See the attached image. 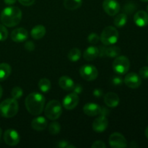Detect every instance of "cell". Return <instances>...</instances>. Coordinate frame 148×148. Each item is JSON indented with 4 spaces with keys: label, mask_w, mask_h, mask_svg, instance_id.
<instances>
[{
    "label": "cell",
    "mask_w": 148,
    "mask_h": 148,
    "mask_svg": "<svg viewBox=\"0 0 148 148\" xmlns=\"http://www.w3.org/2000/svg\"><path fill=\"white\" fill-rule=\"evenodd\" d=\"M59 85L64 90L70 91L73 88L75 85V82L72 80V78L68 76H62L59 79Z\"/></svg>",
    "instance_id": "obj_19"
},
{
    "label": "cell",
    "mask_w": 148,
    "mask_h": 148,
    "mask_svg": "<svg viewBox=\"0 0 148 148\" xmlns=\"http://www.w3.org/2000/svg\"><path fill=\"white\" fill-rule=\"evenodd\" d=\"M11 95L12 96L13 98H14L15 100L19 99V98H21L23 95V91L22 88H20V87H14L12 90Z\"/></svg>",
    "instance_id": "obj_29"
},
{
    "label": "cell",
    "mask_w": 148,
    "mask_h": 148,
    "mask_svg": "<svg viewBox=\"0 0 148 148\" xmlns=\"http://www.w3.org/2000/svg\"><path fill=\"white\" fill-rule=\"evenodd\" d=\"M145 136H146V137H147V140H148V126H147V128H146V130H145Z\"/></svg>",
    "instance_id": "obj_44"
},
{
    "label": "cell",
    "mask_w": 148,
    "mask_h": 148,
    "mask_svg": "<svg viewBox=\"0 0 148 148\" xmlns=\"http://www.w3.org/2000/svg\"><path fill=\"white\" fill-rule=\"evenodd\" d=\"M91 147L92 148H106V145L105 143L103 141H95L94 142L93 144L91 145Z\"/></svg>",
    "instance_id": "obj_36"
},
{
    "label": "cell",
    "mask_w": 148,
    "mask_h": 148,
    "mask_svg": "<svg viewBox=\"0 0 148 148\" xmlns=\"http://www.w3.org/2000/svg\"><path fill=\"white\" fill-rule=\"evenodd\" d=\"M19 106L17 100L7 98L0 103V116L4 118H12L18 112Z\"/></svg>",
    "instance_id": "obj_3"
},
{
    "label": "cell",
    "mask_w": 148,
    "mask_h": 148,
    "mask_svg": "<svg viewBox=\"0 0 148 148\" xmlns=\"http://www.w3.org/2000/svg\"><path fill=\"white\" fill-rule=\"evenodd\" d=\"M23 13L17 7L10 6L3 10L1 14V21L4 26L14 27L17 25L22 20Z\"/></svg>",
    "instance_id": "obj_2"
},
{
    "label": "cell",
    "mask_w": 148,
    "mask_h": 148,
    "mask_svg": "<svg viewBox=\"0 0 148 148\" xmlns=\"http://www.w3.org/2000/svg\"><path fill=\"white\" fill-rule=\"evenodd\" d=\"M35 1L36 0H18L19 2L23 6H26V7H28V6H31L34 4Z\"/></svg>",
    "instance_id": "obj_40"
},
{
    "label": "cell",
    "mask_w": 148,
    "mask_h": 148,
    "mask_svg": "<svg viewBox=\"0 0 148 148\" xmlns=\"http://www.w3.org/2000/svg\"><path fill=\"white\" fill-rule=\"evenodd\" d=\"M124 82V79L121 77L119 76H116L112 78V84L115 86H119L121 85Z\"/></svg>",
    "instance_id": "obj_35"
},
{
    "label": "cell",
    "mask_w": 148,
    "mask_h": 148,
    "mask_svg": "<svg viewBox=\"0 0 148 148\" xmlns=\"http://www.w3.org/2000/svg\"><path fill=\"white\" fill-rule=\"evenodd\" d=\"M38 88L40 90L43 92H48L51 88V81L47 78H42L38 82Z\"/></svg>",
    "instance_id": "obj_24"
},
{
    "label": "cell",
    "mask_w": 148,
    "mask_h": 148,
    "mask_svg": "<svg viewBox=\"0 0 148 148\" xmlns=\"http://www.w3.org/2000/svg\"><path fill=\"white\" fill-rule=\"evenodd\" d=\"M104 102L109 108H115L119 104V97L116 93L111 92H108L104 96Z\"/></svg>",
    "instance_id": "obj_17"
},
{
    "label": "cell",
    "mask_w": 148,
    "mask_h": 148,
    "mask_svg": "<svg viewBox=\"0 0 148 148\" xmlns=\"http://www.w3.org/2000/svg\"><path fill=\"white\" fill-rule=\"evenodd\" d=\"M46 98L39 92H32L25 98V107L30 114L38 116L42 113L44 108Z\"/></svg>",
    "instance_id": "obj_1"
},
{
    "label": "cell",
    "mask_w": 148,
    "mask_h": 148,
    "mask_svg": "<svg viewBox=\"0 0 148 148\" xmlns=\"http://www.w3.org/2000/svg\"><path fill=\"white\" fill-rule=\"evenodd\" d=\"M68 59L69 61L72 62H76L80 59L81 57V51L79 49H77V48H74V49H71L68 53L67 56Z\"/></svg>",
    "instance_id": "obj_27"
},
{
    "label": "cell",
    "mask_w": 148,
    "mask_h": 148,
    "mask_svg": "<svg viewBox=\"0 0 148 148\" xmlns=\"http://www.w3.org/2000/svg\"><path fill=\"white\" fill-rule=\"evenodd\" d=\"M82 90H83V88H82V86L80 84H77V85L75 84L72 90H73V92H75V93L78 95V94L81 93L82 92Z\"/></svg>",
    "instance_id": "obj_37"
},
{
    "label": "cell",
    "mask_w": 148,
    "mask_h": 148,
    "mask_svg": "<svg viewBox=\"0 0 148 148\" xmlns=\"http://www.w3.org/2000/svg\"><path fill=\"white\" fill-rule=\"evenodd\" d=\"M62 114V106L59 101L52 100L49 101L45 108V115L49 119L56 120Z\"/></svg>",
    "instance_id": "obj_5"
},
{
    "label": "cell",
    "mask_w": 148,
    "mask_h": 148,
    "mask_svg": "<svg viewBox=\"0 0 148 148\" xmlns=\"http://www.w3.org/2000/svg\"><path fill=\"white\" fill-rule=\"evenodd\" d=\"M147 12H148V5H147Z\"/></svg>",
    "instance_id": "obj_47"
},
{
    "label": "cell",
    "mask_w": 148,
    "mask_h": 148,
    "mask_svg": "<svg viewBox=\"0 0 148 148\" xmlns=\"http://www.w3.org/2000/svg\"><path fill=\"white\" fill-rule=\"evenodd\" d=\"M101 107L99 105L93 103H88L83 107V111L86 115L90 116H95L100 115Z\"/></svg>",
    "instance_id": "obj_16"
},
{
    "label": "cell",
    "mask_w": 148,
    "mask_h": 148,
    "mask_svg": "<svg viewBox=\"0 0 148 148\" xmlns=\"http://www.w3.org/2000/svg\"><path fill=\"white\" fill-rule=\"evenodd\" d=\"M58 147H60V148H74V147H76L75 145H70L69 143L68 142L64 141V140H62V141H60L58 143V144L56 145Z\"/></svg>",
    "instance_id": "obj_33"
},
{
    "label": "cell",
    "mask_w": 148,
    "mask_h": 148,
    "mask_svg": "<svg viewBox=\"0 0 148 148\" xmlns=\"http://www.w3.org/2000/svg\"><path fill=\"white\" fill-rule=\"evenodd\" d=\"M108 126V119L106 116L101 115L98 118L95 119L92 123V129L95 132H103Z\"/></svg>",
    "instance_id": "obj_12"
},
{
    "label": "cell",
    "mask_w": 148,
    "mask_h": 148,
    "mask_svg": "<svg viewBox=\"0 0 148 148\" xmlns=\"http://www.w3.org/2000/svg\"><path fill=\"white\" fill-rule=\"evenodd\" d=\"M142 1H144V2H147V1H148V0H141Z\"/></svg>",
    "instance_id": "obj_46"
},
{
    "label": "cell",
    "mask_w": 148,
    "mask_h": 148,
    "mask_svg": "<svg viewBox=\"0 0 148 148\" xmlns=\"http://www.w3.org/2000/svg\"><path fill=\"white\" fill-rule=\"evenodd\" d=\"M103 8L108 15L114 16L119 12L120 4L116 0H104Z\"/></svg>",
    "instance_id": "obj_9"
},
{
    "label": "cell",
    "mask_w": 148,
    "mask_h": 148,
    "mask_svg": "<svg viewBox=\"0 0 148 148\" xmlns=\"http://www.w3.org/2000/svg\"><path fill=\"white\" fill-rule=\"evenodd\" d=\"M134 22L138 27H143L148 25V13L143 10H140L134 16Z\"/></svg>",
    "instance_id": "obj_15"
},
{
    "label": "cell",
    "mask_w": 148,
    "mask_h": 148,
    "mask_svg": "<svg viewBox=\"0 0 148 148\" xmlns=\"http://www.w3.org/2000/svg\"><path fill=\"white\" fill-rule=\"evenodd\" d=\"M88 40L91 44H96L100 40V37L98 34L95 33H92L88 36Z\"/></svg>",
    "instance_id": "obj_31"
},
{
    "label": "cell",
    "mask_w": 148,
    "mask_h": 148,
    "mask_svg": "<svg viewBox=\"0 0 148 148\" xmlns=\"http://www.w3.org/2000/svg\"><path fill=\"white\" fill-rule=\"evenodd\" d=\"M61 130V126L59 122L55 121V122H52L51 124L49 125V133L51 134H57L60 132Z\"/></svg>",
    "instance_id": "obj_28"
},
{
    "label": "cell",
    "mask_w": 148,
    "mask_h": 148,
    "mask_svg": "<svg viewBox=\"0 0 148 148\" xmlns=\"http://www.w3.org/2000/svg\"><path fill=\"white\" fill-rule=\"evenodd\" d=\"M81 77L85 80L93 81L98 77V72L95 66L90 64L83 65L79 69Z\"/></svg>",
    "instance_id": "obj_7"
},
{
    "label": "cell",
    "mask_w": 148,
    "mask_h": 148,
    "mask_svg": "<svg viewBox=\"0 0 148 148\" xmlns=\"http://www.w3.org/2000/svg\"><path fill=\"white\" fill-rule=\"evenodd\" d=\"M1 133H2V130H1V129L0 128V138H1Z\"/></svg>",
    "instance_id": "obj_45"
},
{
    "label": "cell",
    "mask_w": 148,
    "mask_h": 148,
    "mask_svg": "<svg viewBox=\"0 0 148 148\" xmlns=\"http://www.w3.org/2000/svg\"><path fill=\"white\" fill-rule=\"evenodd\" d=\"M93 95L95 98H101L103 95V91L101 88H95L93 91Z\"/></svg>",
    "instance_id": "obj_39"
},
{
    "label": "cell",
    "mask_w": 148,
    "mask_h": 148,
    "mask_svg": "<svg viewBox=\"0 0 148 148\" xmlns=\"http://www.w3.org/2000/svg\"><path fill=\"white\" fill-rule=\"evenodd\" d=\"M98 50H99V54H98V56H101V57L106 56V47L101 46L100 48H98Z\"/></svg>",
    "instance_id": "obj_41"
},
{
    "label": "cell",
    "mask_w": 148,
    "mask_h": 148,
    "mask_svg": "<svg viewBox=\"0 0 148 148\" xmlns=\"http://www.w3.org/2000/svg\"><path fill=\"white\" fill-rule=\"evenodd\" d=\"M99 54V50L96 46H89L86 50L84 51L83 57L87 61H92L96 59Z\"/></svg>",
    "instance_id": "obj_20"
},
{
    "label": "cell",
    "mask_w": 148,
    "mask_h": 148,
    "mask_svg": "<svg viewBox=\"0 0 148 148\" xmlns=\"http://www.w3.org/2000/svg\"><path fill=\"white\" fill-rule=\"evenodd\" d=\"M113 70L118 75L127 73L130 67V62L127 56H119L116 57L112 64Z\"/></svg>",
    "instance_id": "obj_6"
},
{
    "label": "cell",
    "mask_w": 148,
    "mask_h": 148,
    "mask_svg": "<svg viewBox=\"0 0 148 148\" xmlns=\"http://www.w3.org/2000/svg\"><path fill=\"white\" fill-rule=\"evenodd\" d=\"M79 103V96L75 92L68 94L63 100V106L67 110H72Z\"/></svg>",
    "instance_id": "obj_13"
},
{
    "label": "cell",
    "mask_w": 148,
    "mask_h": 148,
    "mask_svg": "<svg viewBox=\"0 0 148 148\" xmlns=\"http://www.w3.org/2000/svg\"><path fill=\"white\" fill-rule=\"evenodd\" d=\"M124 82L127 87L132 88V89H135V88H139L141 85L142 79L140 75L134 73V72H131V73H128L126 75Z\"/></svg>",
    "instance_id": "obj_11"
},
{
    "label": "cell",
    "mask_w": 148,
    "mask_h": 148,
    "mask_svg": "<svg viewBox=\"0 0 148 148\" xmlns=\"http://www.w3.org/2000/svg\"><path fill=\"white\" fill-rule=\"evenodd\" d=\"M82 0H64V6L66 10H75L82 6Z\"/></svg>",
    "instance_id": "obj_23"
},
{
    "label": "cell",
    "mask_w": 148,
    "mask_h": 148,
    "mask_svg": "<svg viewBox=\"0 0 148 148\" xmlns=\"http://www.w3.org/2000/svg\"><path fill=\"white\" fill-rule=\"evenodd\" d=\"M12 72L10 65L7 63L0 64V82L4 81L10 77Z\"/></svg>",
    "instance_id": "obj_22"
},
{
    "label": "cell",
    "mask_w": 148,
    "mask_h": 148,
    "mask_svg": "<svg viewBox=\"0 0 148 148\" xmlns=\"http://www.w3.org/2000/svg\"><path fill=\"white\" fill-rule=\"evenodd\" d=\"M136 6L133 3H127L124 6V12L127 13H132L135 10Z\"/></svg>",
    "instance_id": "obj_34"
},
{
    "label": "cell",
    "mask_w": 148,
    "mask_h": 148,
    "mask_svg": "<svg viewBox=\"0 0 148 148\" xmlns=\"http://www.w3.org/2000/svg\"><path fill=\"white\" fill-rule=\"evenodd\" d=\"M2 93H3V90H2V88H1V86L0 85V98H1V95H2Z\"/></svg>",
    "instance_id": "obj_43"
},
{
    "label": "cell",
    "mask_w": 148,
    "mask_h": 148,
    "mask_svg": "<svg viewBox=\"0 0 148 148\" xmlns=\"http://www.w3.org/2000/svg\"><path fill=\"white\" fill-rule=\"evenodd\" d=\"M147 60H148V56H147Z\"/></svg>",
    "instance_id": "obj_48"
},
{
    "label": "cell",
    "mask_w": 148,
    "mask_h": 148,
    "mask_svg": "<svg viewBox=\"0 0 148 148\" xmlns=\"http://www.w3.org/2000/svg\"><path fill=\"white\" fill-rule=\"evenodd\" d=\"M47 120L43 116H38L35 118L31 122V127L36 131H43L47 127Z\"/></svg>",
    "instance_id": "obj_18"
},
{
    "label": "cell",
    "mask_w": 148,
    "mask_h": 148,
    "mask_svg": "<svg viewBox=\"0 0 148 148\" xmlns=\"http://www.w3.org/2000/svg\"><path fill=\"white\" fill-rule=\"evenodd\" d=\"M108 142L111 147L113 148H124L127 146V142L125 137L118 132L111 134Z\"/></svg>",
    "instance_id": "obj_8"
},
{
    "label": "cell",
    "mask_w": 148,
    "mask_h": 148,
    "mask_svg": "<svg viewBox=\"0 0 148 148\" xmlns=\"http://www.w3.org/2000/svg\"><path fill=\"white\" fill-rule=\"evenodd\" d=\"M46 27L43 25H38L33 27L32 28L31 32H30L32 38H33L36 40L42 38L46 35Z\"/></svg>",
    "instance_id": "obj_21"
},
{
    "label": "cell",
    "mask_w": 148,
    "mask_h": 148,
    "mask_svg": "<svg viewBox=\"0 0 148 148\" xmlns=\"http://www.w3.org/2000/svg\"><path fill=\"white\" fill-rule=\"evenodd\" d=\"M4 3L7 5H12L16 2V0H4Z\"/></svg>",
    "instance_id": "obj_42"
},
{
    "label": "cell",
    "mask_w": 148,
    "mask_h": 148,
    "mask_svg": "<svg viewBox=\"0 0 148 148\" xmlns=\"http://www.w3.org/2000/svg\"><path fill=\"white\" fill-rule=\"evenodd\" d=\"M139 75L141 79H148V66L142 67L139 71Z\"/></svg>",
    "instance_id": "obj_32"
},
{
    "label": "cell",
    "mask_w": 148,
    "mask_h": 148,
    "mask_svg": "<svg viewBox=\"0 0 148 148\" xmlns=\"http://www.w3.org/2000/svg\"><path fill=\"white\" fill-rule=\"evenodd\" d=\"M121 53V49L118 46H110L106 48V56L110 58H116Z\"/></svg>",
    "instance_id": "obj_26"
},
{
    "label": "cell",
    "mask_w": 148,
    "mask_h": 148,
    "mask_svg": "<svg viewBox=\"0 0 148 148\" xmlns=\"http://www.w3.org/2000/svg\"><path fill=\"white\" fill-rule=\"evenodd\" d=\"M25 49L29 51H32L35 49V44L32 41L26 42L25 44Z\"/></svg>",
    "instance_id": "obj_38"
},
{
    "label": "cell",
    "mask_w": 148,
    "mask_h": 148,
    "mask_svg": "<svg viewBox=\"0 0 148 148\" xmlns=\"http://www.w3.org/2000/svg\"><path fill=\"white\" fill-rule=\"evenodd\" d=\"M127 23V15L126 14H119L116 15L114 18V23L116 27H123Z\"/></svg>",
    "instance_id": "obj_25"
},
{
    "label": "cell",
    "mask_w": 148,
    "mask_h": 148,
    "mask_svg": "<svg viewBox=\"0 0 148 148\" xmlns=\"http://www.w3.org/2000/svg\"><path fill=\"white\" fill-rule=\"evenodd\" d=\"M8 37V31L6 27L3 25H0V41H4Z\"/></svg>",
    "instance_id": "obj_30"
},
{
    "label": "cell",
    "mask_w": 148,
    "mask_h": 148,
    "mask_svg": "<svg viewBox=\"0 0 148 148\" xmlns=\"http://www.w3.org/2000/svg\"><path fill=\"white\" fill-rule=\"evenodd\" d=\"M4 140L10 146H15L20 143V137L18 132L12 129H9L4 132Z\"/></svg>",
    "instance_id": "obj_10"
},
{
    "label": "cell",
    "mask_w": 148,
    "mask_h": 148,
    "mask_svg": "<svg viewBox=\"0 0 148 148\" xmlns=\"http://www.w3.org/2000/svg\"><path fill=\"white\" fill-rule=\"evenodd\" d=\"M11 39L14 42L17 43H21L27 40L28 37V33L27 30L23 27H19L16 28L11 33Z\"/></svg>",
    "instance_id": "obj_14"
},
{
    "label": "cell",
    "mask_w": 148,
    "mask_h": 148,
    "mask_svg": "<svg viewBox=\"0 0 148 148\" xmlns=\"http://www.w3.org/2000/svg\"><path fill=\"white\" fill-rule=\"evenodd\" d=\"M119 34L116 29L112 26H108L103 29L100 36V40L104 45L111 46L115 44L119 40Z\"/></svg>",
    "instance_id": "obj_4"
}]
</instances>
